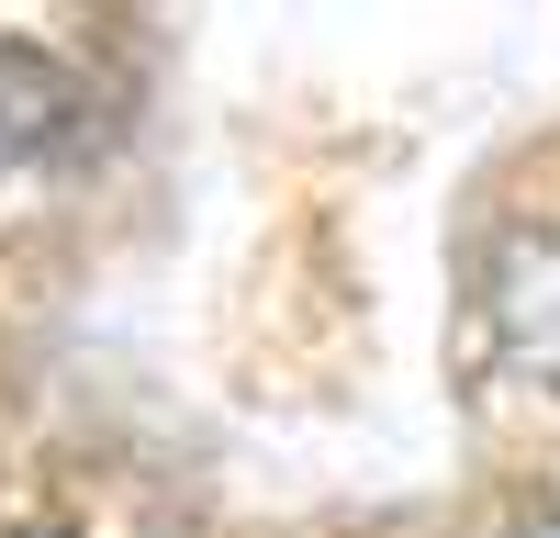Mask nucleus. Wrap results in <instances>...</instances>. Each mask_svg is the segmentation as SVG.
<instances>
[{"mask_svg": "<svg viewBox=\"0 0 560 538\" xmlns=\"http://www.w3.org/2000/svg\"><path fill=\"white\" fill-rule=\"evenodd\" d=\"M23 538H57V527H23Z\"/></svg>", "mask_w": 560, "mask_h": 538, "instance_id": "obj_1", "label": "nucleus"}]
</instances>
